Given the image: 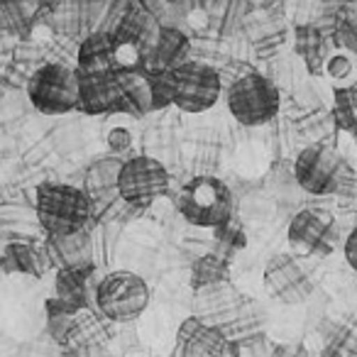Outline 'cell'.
<instances>
[{
	"instance_id": "obj_21",
	"label": "cell",
	"mask_w": 357,
	"mask_h": 357,
	"mask_svg": "<svg viewBox=\"0 0 357 357\" xmlns=\"http://www.w3.org/2000/svg\"><path fill=\"white\" fill-rule=\"evenodd\" d=\"M321 357H357V318H333L323 331Z\"/></svg>"
},
{
	"instance_id": "obj_12",
	"label": "cell",
	"mask_w": 357,
	"mask_h": 357,
	"mask_svg": "<svg viewBox=\"0 0 357 357\" xmlns=\"http://www.w3.org/2000/svg\"><path fill=\"white\" fill-rule=\"evenodd\" d=\"M240 306H243V298L230 287V282H223L215 284V287L199 289L191 311H194V318H199L201 323L220 328L225 333V328L233 326L235 318H238Z\"/></svg>"
},
{
	"instance_id": "obj_6",
	"label": "cell",
	"mask_w": 357,
	"mask_h": 357,
	"mask_svg": "<svg viewBox=\"0 0 357 357\" xmlns=\"http://www.w3.org/2000/svg\"><path fill=\"white\" fill-rule=\"evenodd\" d=\"M27 98L42 115H64L79 105V74L61 61L42 64L27 81Z\"/></svg>"
},
{
	"instance_id": "obj_1",
	"label": "cell",
	"mask_w": 357,
	"mask_h": 357,
	"mask_svg": "<svg viewBox=\"0 0 357 357\" xmlns=\"http://www.w3.org/2000/svg\"><path fill=\"white\" fill-rule=\"evenodd\" d=\"M91 213L93 204L84 189L69 184H42L37 189V220L47 238L84 233Z\"/></svg>"
},
{
	"instance_id": "obj_29",
	"label": "cell",
	"mask_w": 357,
	"mask_h": 357,
	"mask_svg": "<svg viewBox=\"0 0 357 357\" xmlns=\"http://www.w3.org/2000/svg\"><path fill=\"white\" fill-rule=\"evenodd\" d=\"M342 252H345V262L350 264V269L357 274V228L350 230V235L345 238V245H342Z\"/></svg>"
},
{
	"instance_id": "obj_15",
	"label": "cell",
	"mask_w": 357,
	"mask_h": 357,
	"mask_svg": "<svg viewBox=\"0 0 357 357\" xmlns=\"http://www.w3.org/2000/svg\"><path fill=\"white\" fill-rule=\"evenodd\" d=\"M86 115L118 110V79L115 74H79V105Z\"/></svg>"
},
{
	"instance_id": "obj_3",
	"label": "cell",
	"mask_w": 357,
	"mask_h": 357,
	"mask_svg": "<svg viewBox=\"0 0 357 357\" xmlns=\"http://www.w3.org/2000/svg\"><path fill=\"white\" fill-rule=\"evenodd\" d=\"M149 306V287L139 274L115 269L100 277L96 291V311L108 323H130Z\"/></svg>"
},
{
	"instance_id": "obj_10",
	"label": "cell",
	"mask_w": 357,
	"mask_h": 357,
	"mask_svg": "<svg viewBox=\"0 0 357 357\" xmlns=\"http://www.w3.org/2000/svg\"><path fill=\"white\" fill-rule=\"evenodd\" d=\"M345 159L328 144H308L294 159V178L311 196L335 194L345 181Z\"/></svg>"
},
{
	"instance_id": "obj_28",
	"label": "cell",
	"mask_w": 357,
	"mask_h": 357,
	"mask_svg": "<svg viewBox=\"0 0 357 357\" xmlns=\"http://www.w3.org/2000/svg\"><path fill=\"white\" fill-rule=\"evenodd\" d=\"M130 144H132V135H130V130L113 128L108 132V147H110V152L123 154L125 149H130Z\"/></svg>"
},
{
	"instance_id": "obj_27",
	"label": "cell",
	"mask_w": 357,
	"mask_h": 357,
	"mask_svg": "<svg viewBox=\"0 0 357 357\" xmlns=\"http://www.w3.org/2000/svg\"><path fill=\"white\" fill-rule=\"evenodd\" d=\"M61 357H115L108 345H71L64 347Z\"/></svg>"
},
{
	"instance_id": "obj_8",
	"label": "cell",
	"mask_w": 357,
	"mask_h": 357,
	"mask_svg": "<svg viewBox=\"0 0 357 357\" xmlns=\"http://www.w3.org/2000/svg\"><path fill=\"white\" fill-rule=\"evenodd\" d=\"M172 105L184 113H206L220 98V76L213 66L204 61H184L178 69L169 71Z\"/></svg>"
},
{
	"instance_id": "obj_13",
	"label": "cell",
	"mask_w": 357,
	"mask_h": 357,
	"mask_svg": "<svg viewBox=\"0 0 357 357\" xmlns=\"http://www.w3.org/2000/svg\"><path fill=\"white\" fill-rule=\"evenodd\" d=\"M100 274L91 269H56L54 294L56 301L64 303L69 311L79 313L84 308H96V291H98Z\"/></svg>"
},
{
	"instance_id": "obj_17",
	"label": "cell",
	"mask_w": 357,
	"mask_h": 357,
	"mask_svg": "<svg viewBox=\"0 0 357 357\" xmlns=\"http://www.w3.org/2000/svg\"><path fill=\"white\" fill-rule=\"evenodd\" d=\"M45 252L50 264L56 269H91L93 267V245L89 233L66 235V238H47Z\"/></svg>"
},
{
	"instance_id": "obj_24",
	"label": "cell",
	"mask_w": 357,
	"mask_h": 357,
	"mask_svg": "<svg viewBox=\"0 0 357 357\" xmlns=\"http://www.w3.org/2000/svg\"><path fill=\"white\" fill-rule=\"evenodd\" d=\"M223 282H228V264H225V259L220 255H204V257H199L191 264V287L196 291Z\"/></svg>"
},
{
	"instance_id": "obj_19",
	"label": "cell",
	"mask_w": 357,
	"mask_h": 357,
	"mask_svg": "<svg viewBox=\"0 0 357 357\" xmlns=\"http://www.w3.org/2000/svg\"><path fill=\"white\" fill-rule=\"evenodd\" d=\"M186 54H189V40L178 30H169L162 27L159 42L154 45V50L149 52V56L144 59V69L154 74H167L184 64Z\"/></svg>"
},
{
	"instance_id": "obj_7",
	"label": "cell",
	"mask_w": 357,
	"mask_h": 357,
	"mask_svg": "<svg viewBox=\"0 0 357 357\" xmlns=\"http://www.w3.org/2000/svg\"><path fill=\"white\" fill-rule=\"evenodd\" d=\"M287 243L298 259H326L340 245V228L326 211L303 208L289 220Z\"/></svg>"
},
{
	"instance_id": "obj_11",
	"label": "cell",
	"mask_w": 357,
	"mask_h": 357,
	"mask_svg": "<svg viewBox=\"0 0 357 357\" xmlns=\"http://www.w3.org/2000/svg\"><path fill=\"white\" fill-rule=\"evenodd\" d=\"M264 291L272 301L284 306H298L306 303L316 291V284L303 264V259L294 257L291 252H279L267 262L262 274Z\"/></svg>"
},
{
	"instance_id": "obj_22",
	"label": "cell",
	"mask_w": 357,
	"mask_h": 357,
	"mask_svg": "<svg viewBox=\"0 0 357 357\" xmlns=\"http://www.w3.org/2000/svg\"><path fill=\"white\" fill-rule=\"evenodd\" d=\"M118 159H103V162L93 164L86 174V196L91 199V204L98 199H113L118 196V174H120Z\"/></svg>"
},
{
	"instance_id": "obj_2",
	"label": "cell",
	"mask_w": 357,
	"mask_h": 357,
	"mask_svg": "<svg viewBox=\"0 0 357 357\" xmlns=\"http://www.w3.org/2000/svg\"><path fill=\"white\" fill-rule=\"evenodd\" d=\"M178 215L196 228H223L233 213V194L218 176H194L176 196Z\"/></svg>"
},
{
	"instance_id": "obj_25",
	"label": "cell",
	"mask_w": 357,
	"mask_h": 357,
	"mask_svg": "<svg viewBox=\"0 0 357 357\" xmlns=\"http://www.w3.org/2000/svg\"><path fill=\"white\" fill-rule=\"evenodd\" d=\"M45 311H47V333H50V337L66 347L69 345L74 311H69V308H66L61 301H56V298H47Z\"/></svg>"
},
{
	"instance_id": "obj_5",
	"label": "cell",
	"mask_w": 357,
	"mask_h": 357,
	"mask_svg": "<svg viewBox=\"0 0 357 357\" xmlns=\"http://www.w3.org/2000/svg\"><path fill=\"white\" fill-rule=\"evenodd\" d=\"M159 35H162V25L152 13H147L144 8L130 10L118 22V27L110 32L115 74L118 71H137L139 66H144V59L159 42Z\"/></svg>"
},
{
	"instance_id": "obj_23",
	"label": "cell",
	"mask_w": 357,
	"mask_h": 357,
	"mask_svg": "<svg viewBox=\"0 0 357 357\" xmlns=\"http://www.w3.org/2000/svg\"><path fill=\"white\" fill-rule=\"evenodd\" d=\"M105 318L100 316L96 308H84V311L74 313L69 333V345H108V333L103 328Z\"/></svg>"
},
{
	"instance_id": "obj_20",
	"label": "cell",
	"mask_w": 357,
	"mask_h": 357,
	"mask_svg": "<svg viewBox=\"0 0 357 357\" xmlns=\"http://www.w3.org/2000/svg\"><path fill=\"white\" fill-rule=\"evenodd\" d=\"M47 264H50V257H47L45 248H32L27 243H10L0 255V269L10 277H17V274L42 277Z\"/></svg>"
},
{
	"instance_id": "obj_9",
	"label": "cell",
	"mask_w": 357,
	"mask_h": 357,
	"mask_svg": "<svg viewBox=\"0 0 357 357\" xmlns=\"http://www.w3.org/2000/svg\"><path fill=\"white\" fill-rule=\"evenodd\" d=\"M169 191V172L159 159L139 154L120 164L118 199L132 208H147Z\"/></svg>"
},
{
	"instance_id": "obj_26",
	"label": "cell",
	"mask_w": 357,
	"mask_h": 357,
	"mask_svg": "<svg viewBox=\"0 0 357 357\" xmlns=\"http://www.w3.org/2000/svg\"><path fill=\"white\" fill-rule=\"evenodd\" d=\"M326 71L333 81H350L355 76V59L350 54H333L326 64Z\"/></svg>"
},
{
	"instance_id": "obj_14",
	"label": "cell",
	"mask_w": 357,
	"mask_h": 357,
	"mask_svg": "<svg viewBox=\"0 0 357 357\" xmlns=\"http://www.w3.org/2000/svg\"><path fill=\"white\" fill-rule=\"evenodd\" d=\"M228 333L220 328L206 326L199 318H186L176 333V350L178 352H194L201 357H223L228 352Z\"/></svg>"
},
{
	"instance_id": "obj_18",
	"label": "cell",
	"mask_w": 357,
	"mask_h": 357,
	"mask_svg": "<svg viewBox=\"0 0 357 357\" xmlns=\"http://www.w3.org/2000/svg\"><path fill=\"white\" fill-rule=\"evenodd\" d=\"M76 74H115V54L110 32H91L76 52Z\"/></svg>"
},
{
	"instance_id": "obj_16",
	"label": "cell",
	"mask_w": 357,
	"mask_h": 357,
	"mask_svg": "<svg viewBox=\"0 0 357 357\" xmlns=\"http://www.w3.org/2000/svg\"><path fill=\"white\" fill-rule=\"evenodd\" d=\"M118 110L132 118H144L154 110L152 76L144 71H118Z\"/></svg>"
},
{
	"instance_id": "obj_4",
	"label": "cell",
	"mask_w": 357,
	"mask_h": 357,
	"mask_svg": "<svg viewBox=\"0 0 357 357\" xmlns=\"http://www.w3.org/2000/svg\"><path fill=\"white\" fill-rule=\"evenodd\" d=\"M228 110L245 128H259L277 118L282 96L272 79L262 74H243L228 89Z\"/></svg>"
}]
</instances>
